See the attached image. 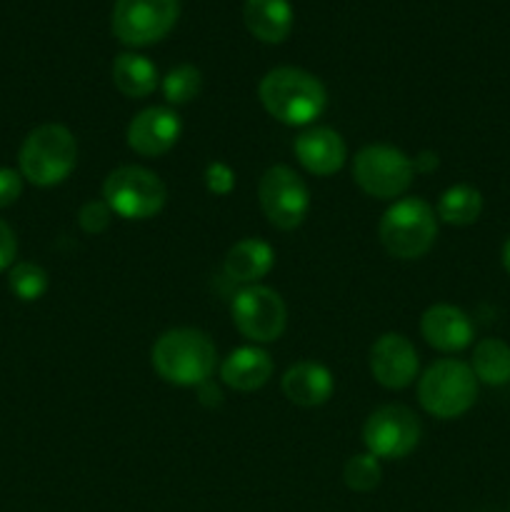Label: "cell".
Returning a JSON list of instances; mask_svg holds the SVG:
<instances>
[{
    "instance_id": "1",
    "label": "cell",
    "mask_w": 510,
    "mask_h": 512,
    "mask_svg": "<svg viewBox=\"0 0 510 512\" xmlns=\"http://www.w3.org/2000/svg\"><path fill=\"white\" fill-rule=\"evenodd\" d=\"M258 98L268 115L293 128L315 123L328 105L325 85L313 73L293 65L268 70L258 85Z\"/></svg>"
},
{
    "instance_id": "2",
    "label": "cell",
    "mask_w": 510,
    "mask_h": 512,
    "mask_svg": "<svg viewBox=\"0 0 510 512\" xmlns=\"http://www.w3.org/2000/svg\"><path fill=\"white\" fill-rule=\"evenodd\" d=\"M150 360L165 383L178 388H200L213 375L218 350L203 330L173 328L155 340Z\"/></svg>"
},
{
    "instance_id": "3",
    "label": "cell",
    "mask_w": 510,
    "mask_h": 512,
    "mask_svg": "<svg viewBox=\"0 0 510 512\" xmlns=\"http://www.w3.org/2000/svg\"><path fill=\"white\" fill-rule=\"evenodd\" d=\"M78 163L75 135L60 123H45L30 130L18 153V168L23 180L38 188L60 185Z\"/></svg>"
},
{
    "instance_id": "4",
    "label": "cell",
    "mask_w": 510,
    "mask_h": 512,
    "mask_svg": "<svg viewBox=\"0 0 510 512\" xmlns=\"http://www.w3.org/2000/svg\"><path fill=\"white\" fill-rule=\"evenodd\" d=\"M378 235L393 258L418 260L435 245L438 215L423 198H400L380 218Z\"/></svg>"
},
{
    "instance_id": "5",
    "label": "cell",
    "mask_w": 510,
    "mask_h": 512,
    "mask_svg": "<svg viewBox=\"0 0 510 512\" xmlns=\"http://www.w3.org/2000/svg\"><path fill=\"white\" fill-rule=\"evenodd\" d=\"M478 378L463 360L445 358L430 365L418 380V400L433 418L455 420L478 400Z\"/></svg>"
},
{
    "instance_id": "6",
    "label": "cell",
    "mask_w": 510,
    "mask_h": 512,
    "mask_svg": "<svg viewBox=\"0 0 510 512\" xmlns=\"http://www.w3.org/2000/svg\"><path fill=\"white\" fill-rule=\"evenodd\" d=\"M103 200L118 218L148 220L165 208L168 188L143 165H120L105 178Z\"/></svg>"
},
{
    "instance_id": "7",
    "label": "cell",
    "mask_w": 510,
    "mask_h": 512,
    "mask_svg": "<svg viewBox=\"0 0 510 512\" xmlns=\"http://www.w3.org/2000/svg\"><path fill=\"white\" fill-rule=\"evenodd\" d=\"M413 158L395 145H365L353 158V180L365 195L378 200H395L413 185Z\"/></svg>"
},
{
    "instance_id": "8",
    "label": "cell",
    "mask_w": 510,
    "mask_h": 512,
    "mask_svg": "<svg viewBox=\"0 0 510 512\" xmlns=\"http://www.w3.org/2000/svg\"><path fill=\"white\" fill-rule=\"evenodd\" d=\"M180 0H115L110 28L123 45L143 48L163 40L175 28Z\"/></svg>"
},
{
    "instance_id": "9",
    "label": "cell",
    "mask_w": 510,
    "mask_h": 512,
    "mask_svg": "<svg viewBox=\"0 0 510 512\" xmlns=\"http://www.w3.org/2000/svg\"><path fill=\"white\" fill-rule=\"evenodd\" d=\"M230 318L238 333L250 343H273L285 333L288 308L273 288L245 285L230 303Z\"/></svg>"
},
{
    "instance_id": "10",
    "label": "cell",
    "mask_w": 510,
    "mask_h": 512,
    "mask_svg": "<svg viewBox=\"0 0 510 512\" xmlns=\"http://www.w3.org/2000/svg\"><path fill=\"white\" fill-rule=\"evenodd\" d=\"M258 200L263 215L278 230H295L310 213V190L288 165H273L258 183Z\"/></svg>"
},
{
    "instance_id": "11",
    "label": "cell",
    "mask_w": 510,
    "mask_h": 512,
    "mask_svg": "<svg viewBox=\"0 0 510 512\" xmlns=\"http://www.w3.org/2000/svg\"><path fill=\"white\" fill-rule=\"evenodd\" d=\"M420 420L410 408L398 403L373 410L363 425V443L378 460H403L418 448Z\"/></svg>"
},
{
    "instance_id": "12",
    "label": "cell",
    "mask_w": 510,
    "mask_h": 512,
    "mask_svg": "<svg viewBox=\"0 0 510 512\" xmlns=\"http://www.w3.org/2000/svg\"><path fill=\"white\" fill-rule=\"evenodd\" d=\"M420 358L403 333H385L370 348V373L388 390H403L418 378Z\"/></svg>"
},
{
    "instance_id": "13",
    "label": "cell",
    "mask_w": 510,
    "mask_h": 512,
    "mask_svg": "<svg viewBox=\"0 0 510 512\" xmlns=\"http://www.w3.org/2000/svg\"><path fill=\"white\" fill-rule=\"evenodd\" d=\"M180 130H183V123H180V115L173 108L153 105V108L140 110L130 120L125 140H128L130 150H135L138 155L158 158V155H165L168 150L175 148Z\"/></svg>"
},
{
    "instance_id": "14",
    "label": "cell",
    "mask_w": 510,
    "mask_h": 512,
    "mask_svg": "<svg viewBox=\"0 0 510 512\" xmlns=\"http://www.w3.org/2000/svg\"><path fill=\"white\" fill-rule=\"evenodd\" d=\"M420 333L430 348L440 353H460L475 338L473 320L460 308L448 303L430 305L420 318Z\"/></svg>"
},
{
    "instance_id": "15",
    "label": "cell",
    "mask_w": 510,
    "mask_h": 512,
    "mask_svg": "<svg viewBox=\"0 0 510 512\" xmlns=\"http://www.w3.org/2000/svg\"><path fill=\"white\" fill-rule=\"evenodd\" d=\"M293 153L298 163L310 175H318V178L335 175L345 165V158H348V148H345V140L340 138L338 130L320 128V125L303 130L295 138Z\"/></svg>"
},
{
    "instance_id": "16",
    "label": "cell",
    "mask_w": 510,
    "mask_h": 512,
    "mask_svg": "<svg viewBox=\"0 0 510 512\" xmlns=\"http://www.w3.org/2000/svg\"><path fill=\"white\" fill-rule=\"evenodd\" d=\"M273 375V358L260 345H243L235 348L220 363V380L238 393L260 390Z\"/></svg>"
},
{
    "instance_id": "17",
    "label": "cell",
    "mask_w": 510,
    "mask_h": 512,
    "mask_svg": "<svg viewBox=\"0 0 510 512\" xmlns=\"http://www.w3.org/2000/svg\"><path fill=\"white\" fill-rule=\"evenodd\" d=\"M283 393L300 408H318L330 400L335 390L333 373L315 360H300L283 375Z\"/></svg>"
},
{
    "instance_id": "18",
    "label": "cell",
    "mask_w": 510,
    "mask_h": 512,
    "mask_svg": "<svg viewBox=\"0 0 510 512\" xmlns=\"http://www.w3.org/2000/svg\"><path fill=\"white\" fill-rule=\"evenodd\" d=\"M245 28L260 43L278 45L293 30V5L288 0H245L243 5Z\"/></svg>"
},
{
    "instance_id": "19",
    "label": "cell",
    "mask_w": 510,
    "mask_h": 512,
    "mask_svg": "<svg viewBox=\"0 0 510 512\" xmlns=\"http://www.w3.org/2000/svg\"><path fill=\"white\" fill-rule=\"evenodd\" d=\"M275 250L273 245L260 238H243L225 253L223 270L233 283L258 285L260 278L273 270Z\"/></svg>"
},
{
    "instance_id": "20",
    "label": "cell",
    "mask_w": 510,
    "mask_h": 512,
    "mask_svg": "<svg viewBox=\"0 0 510 512\" xmlns=\"http://www.w3.org/2000/svg\"><path fill=\"white\" fill-rule=\"evenodd\" d=\"M110 75H113V85L125 98H148L160 83L153 60L138 53H120L113 60Z\"/></svg>"
},
{
    "instance_id": "21",
    "label": "cell",
    "mask_w": 510,
    "mask_h": 512,
    "mask_svg": "<svg viewBox=\"0 0 510 512\" xmlns=\"http://www.w3.org/2000/svg\"><path fill=\"white\" fill-rule=\"evenodd\" d=\"M473 368L478 383L500 388L510 383V345L500 338H483L473 350Z\"/></svg>"
},
{
    "instance_id": "22",
    "label": "cell",
    "mask_w": 510,
    "mask_h": 512,
    "mask_svg": "<svg viewBox=\"0 0 510 512\" xmlns=\"http://www.w3.org/2000/svg\"><path fill=\"white\" fill-rule=\"evenodd\" d=\"M483 213V195L478 188L468 183L450 185L438 200V208L435 215L443 223L455 225V228H465V225H473L475 220Z\"/></svg>"
},
{
    "instance_id": "23",
    "label": "cell",
    "mask_w": 510,
    "mask_h": 512,
    "mask_svg": "<svg viewBox=\"0 0 510 512\" xmlns=\"http://www.w3.org/2000/svg\"><path fill=\"white\" fill-rule=\"evenodd\" d=\"M8 288L23 303H35L48 293V273L38 263L23 260L8 270Z\"/></svg>"
},
{
    "instance_id": "24",
    "label": "cell",
    "mask_w": 510,
    "mask_h": 512,
    "mask_svg": "<svg viewBox=\"0 0 510 512\" xmlns=\"http://www.w3.org/2000/svg\"><path fill=\"white\" fill-rule=\"evenodd\" d=\"M203 88V75L195 65H178L163 78V95L170 105H185L195 100Z\"/></svg>"
},
{
    "instance_id": "25",
    "label": "cell",
    "mask_w": 510,
    "mask_h": 512,
    "mask_svg": "<svg viewBox=\"0 0 510 512\" xmlns=\"http://www.w3.org/2000/svg\"><path fill=\"white\" fill-rule=\"evenodd\" d=\"M343 480L353 493H373L383 480L380 460L370 453H360L348 458L343 468Z\"/></svg>"
},
{
    "instance_id": "26",
    "label": "cell",
    "mask_w": 510,
    "mask_h": 512,
    "mask_svg": "<svg viewBox=\"0 0 510 512\" xmlns=\"http://www.w3.org/2000/svg\"><path fill=\"white\" fill-rule=\"evenodd\" d=\"M113 220V210L108 208L105 200H88V203L80 208L78 213V225L83 228V233L88 235H100Z\"/></svg>"
},
{
    "instance_id": "27",
    "label": "cell",
    "mask_w": 510,
    "mask_h": 512,
    "mask_svg": "<svg viewBox=\"0 0 510 512\" xmlns=\"http://www.w3.org/2000/svg\"><path fill=\"white\" fill-rule=\"evenodd\" d=\"M203 183L210 195H230L235 188V170L220 160H213V163L205 165Z\"/></svg>"
},
{
    "instance_id": "28",
    "label": "cell",
    "mask_w": 510,
    "mask_h": 512,
    "mask_svg": "<svg viewBox=\"0 0 510 512\" xmlns=\"http://www.w3.org/2000/svg\"><path fill=\"white\" fill-rule=\"evenodd\" d=\"M23 193V175L20 170L0 168V210L10 208Z\"/></svg>"
},
{
    "instance_id": "29",
    "label": "cell",
    "mask_w": 510,
    "mask_h": 512,
    "mask_svg": "<svg viewBox=\"0 0 510 512\" xmlns=\"http://www.w3.org/2000/svg\"><path fill=\"white\" fill-rule=\"evenodd\" d=\"M15 255H18V238H15L13 228L0 220V273L13 268Z\"/></svg>"
},
{
    "instance_id": "30",
    "label": "cell",
    "mask_w": 510,
    "mask_h": 512,
    "mask_svg": "<svg viewBox=\"0 0 510 512\" xmlns=\"http://www.w3.org/2000/svg\"><path fill=\"white\" fill-rule=\"evenodd\" d=\"M413 165L415 173H433V170L438 168V155H435L433 150H423V153L413 160Z\"/></svg>"
},
{
    "instance_id": "31",
    "label": "cell",
    "mask_w": 510,
    "mask_h": 512,
    "mask_svg": "<svg viewBox=\"0 0 510 512\" xmlns=\"http://www.w3.org/2000/svg\"><path fill=\"white\" fill-rule=\"evenodd\" d=\"M503 268L510 273V238L505 240V245H503Z\"/></svg>"
}]
</instances>
